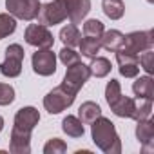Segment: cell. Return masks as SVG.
Wrapping results in <instances>:
<instances>
[{"instance_id": "6da1fadb", "label": "cell", "mask_w": 154, "mask_h": 154, "mask_svg": "<svg viewBox=\"0 0 154 154\" xmlns=\"http://www.w3.org/2000/svg\"><path fill=\"white\" fill-rule=\"evenodd\" d=\"M91 136H93V141L96 143V147L100 150H103L105 154H120L122 152L120 136L116 132L114 123L109 118L98 116L91 123Z\"/></svg>"}, {"instance_id": "7a4b0ae2", "label": "cell", "mask_w": 154, "mask_h": 154, "mask_svg": "<svg viewBox=\"0 0 154 154\" xmlns=\"http://www.w3.org/2000/svg\"><path fill=\"white\" fill-rule=\"evenodd\" d=\"M74 98H76V94L72 91L65 89L63 85H58L44 96V107L49 114H60L62 111H65L67 107L72 105Z\"/></svg>"}, {"instance_id": "3957f363", "label": "cell", "mask_w": 154, "mask_h": 154, "mask_svg": "<svg viewBox=\"0 0 154 154\" xmlns=\"http://www.w3.org/2000/svg\"><path fill=\"white\" fill-rule=\"evenodd\" d=\"M91 76V71H89V65L82 63V62H76L72 65L67 67L65 71V76H63V82L62 85L69 91H72L74 94H78V91L85 85V82L89 80Z\"/></svg>"}, {"instance_id": "277c9868", "label": "cell", "mask_w": 154, "mask_h": 154, "mask_svg": "<svg viewBox=\"0 0 154 154\" xmlns=\"http://www.w3.org/2000/svg\"><path fill=\"white\" fill-rule=\"evenodd\" d=\"M24 47L20 44H11L6 49V60L0 63V72L8 78H17L22 72V62H24Z\"/></svg>"}, {"instance_id": "5b68a950", "label": "cell", "mask_w": 154, "mask_h": 154, "mask_svg": "<svg viewBox=\"0 0 154 154\" xmlns=\"http://www.w3.org/2000/svg\"><path fill=\"white\" fill-rule=\"evenodd\" d=\"M38 22L42 26H56L62 24L67 18V9H65V2L63 0H53V2H47L44 6H40L38 11Z\"/></svg>"}, {"instance_id": "8992f818", "label": "cell", "mask_w": 154, "mask_h": 154, "mask_svg": "<svg viewBox=\"0 0 154 154\" xmlns=\"http://www.w3.org/2000/svg\"><path fill=\"white\" fill-rule=\"evenodd\" d=\"M154 44V31L149 29V31H134V33H129L125 35L123 38V51L127 53H132V54H140L147 49H150Z\"/></svg>"}, {"instance_id": "52a82bcc", "label": "cell", "mask_w": 154, "mask_h": 154, "mask_svg": "<svg viewBox=\"0 0 154 154\" xmlns=\"http://www.w3.org/2000/svg\"><path fill=\"white\" fill-rule=\"evenodd\" d=\"M40 0H6L9 15L20 20H35L40 11Z\"/></svg>"}, {"instance_id": "ba28073f", "label": "cell", "mask_w": 154, "mask_h": 154, "mask_svg": "<svg viewBox=\"0 0 154 154\" xmlns=\"http://www.w3.org/2000/svg\"><path fill=\"white\" fill-rule=\"evenodd\" d=\"M24 38L29 45L38 47V49H51L53 44H54V38H53L51 31L42 24H29L26 27Z\"/></svg>"}, {"instance_id": "9c48e42d", "label": "cell", "mask_w": 154, "mask_h": 154, "mask_svg": "<svg viewBox=\"0 0 154 154\" xmlns=\"http://www.w3.org/2000/svg\"><path fill=\"white\" fill-rule=\"evenodd\" d=\"M33 71L40 76H51L56 72V54L51 49H38L31 58Z\"/></svg>"}, {"instance_id": "30bf717a", "label": "cell", "mask_w": 154, "mask_h": 154, "mask_svg": "<svg viewBox=\"0 0 154 154\" xmlns=\"http://www.w3.org/2000/svg\"><path fill=\"white\" fill-rule=\"evenodd\" d=\"M38 122H40L38 109H35V107H22L15 114L13 129H18L22 132H33V129L38 125Z\"/></svg>"}, {"instance_id": "8fae6325", "label": "cell", "mask_w": 154, "mask_h": 154, "mask_svg": "<svg viewBox=\"0 0 154 154\" xmlns=\"http://www.w3.org/2000/svg\"><path fill=\"white\" fill-rule=\"evenodd\" d=\"M116 62H118L122 76H125V78H134V76H138V72H140L138 54H132V53H127V51L120 49V51H116Z\"/></svg>"}, {"instance_id": "7c38bea8", "label": "cell", "mask_w": 154, "mask_h": 154, "mask_svg": "<svg viewBox=\"0 0 154 154\" xmlns=\"http://www.w3.org/2000/svg\"><path fill=\"white\" fill-rule=\"evenodd\" d=\"M71 24H80L91 11V0H63Z\"/></svg>"}, {"instance_id": "4fadbf2b", "label": "cell", "mask_w": 154, "mask_h": 154, "mask_svg": "<svg viewBox=\"0 0 154 154\" xmlns=\"http://www.w3.org/2000/svg\"><path fill=\"white\" fill-rule=\"evenodd\" d=\"M136 138L143 147V152H149L154 149V122L145 118V120H138L136 125Z\"/></svg>"}, {"instance_id": "5bb4252c", "label": "cell", "mask_w": 154, "mask_h": 154, "mask_svg": "<svg viewBox=\"0 0 154 154\" xmlns=\"http://www.w3.org/2000/svg\"><path fill=\"white\" fill-rule=\"evenodd\" d=\"M9 150L13 154H29L31 152V132H22L18 129L11 131Z\"/></svg>"}, {"instance_id": "9a60e30c", "label": "cell", "mask_w": 154, "mask_h": 154, "mask_svg": "<svg viewBox=\"0 0 154 154\" xmlns=\"http://www.w3.org/2000/svg\"><path fill=\"white\" fill-rule=\"evenodd\" d=\"M134 105H136V100L134 98H129V96H123V94H120L112 103H109L111 111L118 118H132Z\"/></svg>"}, {"instance_id": "2e32d148", "label": "cell", "mask_w": 154, "mask_h": 154, "mask_svg": "<svg viewBox=\"0 0 154 154\" xmlns=\"http://www.w3.org/2000/svg\"><path fill=\"white\" fill-rule=\"evenodd\" d=\"M123 38H125V35L120 33L118 29H109V31H103V33H102V36H100V45H102L103 49H107V51L116 53V51H120V49L123 47Z\"/></svg>"}, {"instance_id": "e0dca14e", "label": "cell", "mask_w": 154, "mask_h": 154, "mask_svg": "<svg viewBox=\"0 0 154 154\" xmlns=\"http://www.w3.org/2000/svg\"><path fill=\"white\" fill-rule=\"evenodd\" d=\"M132 93L136 98H147V100L154 98V80L150 78V74L136 78V82L132 84Z\"/></svg>"}, {"instance_id": "ac0fdd59", "label": "cell", "mask_w": 154, "mask_h": 154, "mask_svg": "<svg viewBox=\"0 0 154 154\" xmlns=\"http://www.w3.org/2000/svg\"><path fill=\"white\" fill-rule=\"evenodd\" d=\"M98 116H102V107L96 103V102H85V103H82L80 105V109H78V118H80V122L85 125V123H93Z\"/></svg>"}, {"instance_id": "d6986e66", "label": "cell", "mask_w": 154, "mask_h": 154, "mask_svg": "<svg viewBox=\"0 0 154 154\" xmlns=\"http://www.w3.org/2000/svg\"><path fill=\"white\" fill-rule=\"evenodd\" d=\"M62 131H63L67 136H71V138H82L84 132H85L84 123L80 122V118H78V116H71V114L63 118V122H62Z\"/></svg>"}, {"instance_id": "ffe728a7", "label": "cell", "mask_w": 154, "mask_h": 154, "mask_svg": "<svg viewBox=\"0 0 154 154\" xmlns=\"http://www.w3.org/2000/svg\"><path fill=\"white\" fill-rule=\"evenodd\" d=\"M102 9L107 18L120 20L125 13V4H123V0H102Z\"/></svg>"}, {"instance_id": "44dd1931", "label": "cell", "mask_w": 154, "mask_h": 154, "mask_svg": "<svg viewBox=\"0 0 154 154\" xmlns=\"http://www.w3.org/2000/svg\"><path fill=\"white\" fill-rule=\"evenodd\" d=\"M91 65H89V71L93 76H96V78H105V76L111 72L112 65H111V60L109 58H103V56H94L91 58Z\"/></svg>"}, {"instance_id": "7402d4cb", "label": "cell", "mask_w": 154, "mask_h": 154, "mask_svg": "<svg viewBox=\"0 0 154 154\" xmlns=\"http://www.w3.org/2000/svg\"><path fill=\"white\" fill-rule=\"evenodd\" d=\"M60 40H62L63 45H67V47H76V45H78L80 40H82V35H80L78 27H76V24H69V26L62 27V31H60Z\"/></svg>"}, {"instance_id": "603a6c76", "label": "cell", "mask_w": 154, "mask_h": 154, "mask_svg": "<svg viewBox=\"0 0 154 154\" xmlns=\"http://www.w3.org/2000/svg\"><path fill=\"white\" fill-rule=\"evenodd\" d=\"M78 45H80V53H82L84 56H87V58H94V56H98V53H100V49H102V45H100V38H93V36H85V38H82Z\"/></svg>"}, {"instance_id": "cb8c5ba5", "label": "cell", "mask_w": 154, "mask_h": 154, "mask_svg": "<svg viewBox=\"0 0 154 154\" xmlns=\"http://www.w3.org/2000/svg\"><path fill=\"white\" fill-rule=\"evenodd\" d=\"M150 112H152V100L136 98V105H134L132 118H134L136 122H138V120H145V118H150Z\"/></svg>"}, {"instance_id": "d4e9b609", "label": "cell", "mask_w": 154, "mask_h": 154, "mask_svg": "<svg viewBox=\"0 0 154 154\" xmlns=\"http://www.w3.org/2000/svg\"><path fill=\"white\" fill-rule=\"evenodd\" d=\"M17 29V20L9 13H0V40L13 35Z\"/></svg>"}, {"instance_id": "484cf974", "label": "cell", "mask_w": 154, "mask_h": 154, "mask_svg": "<svg viewBox=\"0 0 154 154\" xmlns=\"http://www.w3.org/2000/svg\"><path fill=\"white\" fill-rule=\"evenodd\" d=\"M103 24L98 20V18H91L84 24V35L85 36H93V38H100L102 33H103Z\"/></svg>"}, {"instance_id": "4316f807", "label": "cell", "mask_w": 154, "mask_h": 154, "mask_svg": "<svg viewBox=\"0 0 154 154\" xmlns=\"http://www.w3.org/2000/svg\"><path fill=\"white\" fill-rule=\"evenodd\" d=\"M65 150H67V145H65V141L60 140V138L49 140V141L45 143V147H44V154H63Z\"/></svg>"}, {"instance_id": "83f0119b", "label": "cell", "mask_w": 154, "mask_h": 154, "mask_svg": "<svg viewBox=\"0 0 154 154\" xmlns=\"http://www.w3.org/2000/svg\"><path fill=\"white\" fill-rule=\"evenodd\" d=\"M122 94V85H120V82L118 80H111V82H107V87H105V100H107V103H112L118 96Z\"/></svg>"}, {"instance_id": "f1b7e54d", "label": "cell", "mask_w": 154, "mask_h": 154, "mask_svg": "<svg viewBox=\"0 0 154 154\" xmlns=\"http://www.w3.org/2000/svg\"><path fill=\"white\" fill-rule=\"evenodd\" d=\"M60 60H62L63 65L69 67V65H72V63H76V62H80V53L72 51V47L63 45V49L60 51Z\"/></svg>"}, {"instance_id": "f546056e", "label": "cell", "mask_w": 154, "mask_h": 154, "mask_svg": "<svg viewBox=\"0 0 154 154\" xmlns=\"http://www.w3.org/2000/svg\"><path fill=\"white\" fill-rule=\"evenodd\" d=\"M15 102V89L9 84L0 82V105H9Z\"/></svg>"}, {"instance_id": "4dcf8cb0", "label": "cell", "mask_w": 154, "mask_h": 154, "mask_svg": "<svg viewBox=\"0 0 154 154\" xmlns=\"http://www.w3.org/2000/svg\"><path fill=\"white\" fill-rule=\"evenodd\" d=\"M138 60H140L141 69H145L147 74H152V72H154V53H152L150 49L143 51V54H141Z\"/></svg>"}, {"instance_id": "1f68e13d", "label": "cell", "mask_w": 154, "mask_h": 154, "mask_svg": "<svg viewBox=\"0 0 154 154\" xmlns=\"http://www.w3.org/2000/svg\"><path fill=\"white\" fill-rule=\"evenodd\" d=\"M2 129H4V118L0 116V131H2Z\"/></svg>"}]
</instances>
